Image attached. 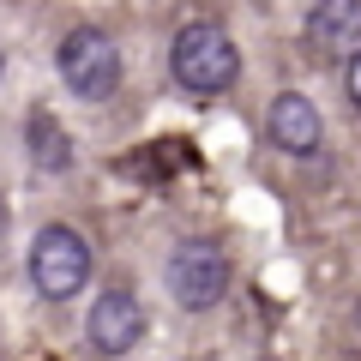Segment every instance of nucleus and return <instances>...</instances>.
I'll return each mask as SVG.
<instances>
[{
	"instance_id": "f257e3e1",
	"label": "nucleus",
	"mask_w": 361,
	"mask_h": 361,
	"mask_svg": "<svg viewBox=\"0 0 361 361\" xmlns=\"http://www.w3.org/2000/svg\"><path fill=\"white\" fill-rule=\"evenodd\" d=\"M169 73H175L180 90H193V97H223L241 78V49H235V37L223 25L193 18V25H180L175 42H169Z\"/></svg>"
},
{
	"instance_id": "f03ea898",
	"label": "nucleus",
	"mask_w": 361,
	"mask_h": 361,
	"mask_svg": "<svg viewBox=\"0 0 361 361\" xmlns=\"http://www.w3.org/2000/svg\"><path fill=\"white\" fill-rule=\"evenodd\" d=\"M54 66H61V85L73 90L78 103H109V97L121 90V42L109 37L103 25L66 30Z\"/></svg>"
},
{
	"instance_id": "7ed1b4c3",
	"label": "nucleus",
	"mask_w": 361,
	"mask_h": 361,
	"mask_svg": "<svg viewBox=\"0 0 361 361\" xmlns=\"http://www.w3.org/2000/svg\"><path fill=\"white\" fill-rule=\"evenodd\" d=\"M85 283H90V241L66 223H49L30 241V289L42 301H73Z\"/></svg>"
},
{
	"instance_id": "20e7f679",
	"label": "nucleus",
	"mask_w": 361,
	"mask_h": 361,
	"mask_svg": "<svg viewBox=\"0 0 361 361\" xmlns=\"http://www.w3.org/2000/svg\"><path fill=\"white\" fill-rule=\"evenodd\" d=\"M169 295L187 313H211L229 295V253H223L217 241H205V235L180 241L175 253H169Z\"/></svg>"
},
{
	"instance_id": "39448f33",
	"label": "nucleus",
	"mask_w": 361,
	"mask_h": 361,
	"mask_svg": "<svg viewBox=\"0 0 361 361\" xmlns=\"http://www.w3.org/2000/svg\"><path fill=\"white\" fill-rule=\"evenodd\" d=\"M85 337H90V349H97V355H109V361L133 355V349H139V337H145V307H139V295H133L127 283L103 289V295H97V307H90V319H85Z\"/></svg>"
},
{
	"instance_id": "423d86ee",
	"label": "nucleus",
	"mask_w": 361,
	"mask_h": 361,
	"mask_svg": "<svg viewBox=\"0 0 361 361\" xmlns=\"http://www.w3.org/2000/svg\"><path fill=\"white\" fill-rule=\"evenodd\" d=\"M265 133H271L277 151L313 157L319 139H325V121H319V109H313L301 90H283V97H271V109H265Z\"/></svg>"
},
{
	"instance_id": "0eeeda50",
	"label": "nucleus",
	"mask_w": 361,
	"mask_h": 361,
	"mask_svg": "<svg viewBox=\"0 0 361 361\" xmlns=\"http://www.w3.org/2000/svg\"><path fill=\"white\" fill-rule=\"evenodd\" d=\"M307 42L319 54H331V61H349L361 49V0H313Z\"/></svg>"
},
{
	"instance_id": "6e6552de",
	"label": "nucleus",
	"mask_w": 361,
	"mask_h": 361,
	"mask_svg": "<svg viewBox=\"0 0 361 361\" xmlns=\"http://www.w3.org/2000/svg\"><path fill=\"white\" fill-rule=\"evenodd\" d=\"M25 151H30V163H37L42 175H66V169H73V133L61 127V115L30 109L25 115Z\"/></svg>"
},
{
	"instance_id": "1a4fd4ad",
	"label": "nucleus",
	"mask_w": 361,
	"mask_h": 361,
	"mask_svg": "<svg viewBox=\"0 0 361 361\" xmlns=\"http://www.w3.org/2000/svg\"><path fill=\"white\" fill-rule=\"evenodd\" d=\"M349 103H355V109H361V49H355V54H349Z\"/></svg>"
},
{
	"instance_id": "9d476101",
	"label": "nucleus",
	"mask_w": 361,
	"mask_h": 361,
	"mask_svg": "<svg viewBox=\"0 0 361 361\" xmlns=\"http://www.w3.org/2000/svg\"><path fill=\"white\" fill-rule=\"evenodd\" d=\"M0 241H6V199H0Z\"/></svg>"
},
{
	"instance_id": "9b49d317",
	"label": "nucleus",
	"mask_w": 361,
	"mask_h": 361,
	"mask_svg": "<svg viewBox=\"0 0 361 361\" xmlns=\"http://www.w3.org/2000/svg\"><path fill=\"white\" fill-rule=\"evenodd\" d=\"M0 78H6V54H0Z\"/></svg>"
},
{
	"instance_id": "f8f14e48",
	"label": "nucleus",
	"mask_w": 361,
	"mask_h": 361,
	"mask_svg": "<svg viewBox=\"0 0 361 361\" xmlns=\"http://www.w3.org/2000/svg\"><path fill=\"white\" fill-rule=\"evenodd\" d=\"M259 361H283V355H259Z\"/></svg>"
},
{
	"instance_id": "ddd939ff",
	"label": "nucleus",
	"mask_w": 361,
	"mask_h": 361,
	"mask_svg": "<svg viewBox=\"0 0 361 361\" xmlns=\"http://www.w3.org/2000/svg\"><path fill=\"white\" fill-rule=\"evenodd\" d=\"M355 325H361V313H355Z\"/></svg>"
}]
</instances>
